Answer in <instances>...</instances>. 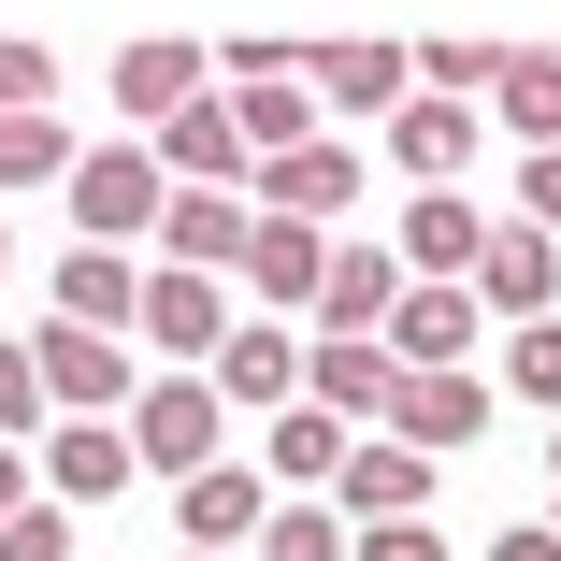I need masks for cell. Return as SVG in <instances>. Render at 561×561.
<instances>
[{"label":"cell","instance_id":"cell-31","mask_svg":"<svg viewBox=\"0 0 561 561\" xmlns=\"http://www.w3.org/2000/svg\"><path fill=\"white\" fill-rule=\"evenodd\" d=\"M44 101H58V58L44 44H0V116H44Z\"/></svg>","mask_w":561,"mask_h":561},{"label":"cell","instance_id":"cell-16","mask_svg":"<svg viewBox=\"0 0 561 561\" xmlns=\"http://www.w3.org/2000/svg\"><path fill=\"white\" fill-rule=\"evenodd\" d=\"M245 202H260V216H302V231H331V216L360 202V159H346V145L317 130V145H288V159H260V187H245Z\"/></svg>","mask_w":561,"mask_h":561},{"label":"cell","instance_id":"cell-7","mask_svg":"<svg viewBox=\"0 0 561 561\" xmlns=\"http://www.w3.org/2000/svg\"><path fill=\"white\" fill-rule=\"evenodd\" d=\"M432 490H446V461H417L403 432H360V461L331 476V504H346V533H389V518H432Z\"/></svg>","mask_w":561,"mask_h":561},{"label":"cell","instance_id":"cell-2","mask_svg":"<svg viewBox=\"0 0 561 561\" xmlns=\"http://www.w3.org/2000/svg\"><path fill=\"white\" fill-rule=\"evenodd\" d=\"M130 461L173 476V490L231 461V403H216V375H145V403H130Z\"/></svg>","mask_w":561,"mask_h":561},{"label":"cell","instance_id":"cell-35","mask_svg":"<svg viewBox=\"0 0 561 561\" xmlns=\"http://www.w3.org/2000/svg\"><path fill=\"white\" fill-rule=\"evenodd\" d=\"M490 561H561V518H518V533H490Z\"/></svg>","mask_w":561,"mask_h":561},{"label":"cell","instance_id":"cell-27","mask_svg":"<svg viewBox=\"0 0 561 561\" xmlns=\"http://www.w3.org/2000/svg\"><path fill=\"white\" fill-rule=\"evenodd\" d=\"M260 561H360V533H346V504H274Z\"/></svg>","mask_w":561,"mask_h":561},{"label":"cell","instance_id":"cell-28","mask_svg":"<svg viewBox=\"0 0 561 561\" xmlns=\"http://www.w3.org/2000/svg\"><path fill=\"white\" fill-rule=\"evenodd\" d=\"M58 432V403H44V360L30 346H0V446H44Z\"/></svg>","mask_w":561,"mask_h":561},{"label":"cell","instance_id":"cell-25","mask_svg":"<svg viewBox=\"0 0 561 561\" xmlns=\"http://www.w3.org/2000/svg\"><path fill=\"white\" fill-rule=\"evenodd\" d=\"M72 173H87V145L58 116H0V202H15V187H72Z\"/></svg>","mask_w":561,"mask_h":561},{"label":"cell","instance_id":"cell-6","mask_svg":"<svg viewBox=\"0 0 561 561\" xmlns=\"http://www.w3.org/2000/svg\"><path fill=\"white\" fill-rule=\"evenodd\" d=\"M173 533H187L202 561H260V533H274V476H260V461L187 476V490H173Z\"/></svg>","mask_w":561,"mask_h":561},{"label":"cell","instance_id":"cell-33","mask_svg":"<svg viewBox=\"0 0 561 561\" xmlns=\"http://www.w3.org/2000/svg\"><path fill=\"white\" fill-rule=\"evenodd\" d=\"M360 561H446V533L432 518H389V533H360Z\"/></svg>","mask_w":561,"mask_h":561},{"label":"cell","instance_id":"cell-4","mask_svg":"<svg viewBox=\"0 0 561 561\" xmlns=\"http://www.w3.org/2000/svg\"><path fill=\"white\" fill-rule=\"evenodd\" d=\"M302 360H317V331H302V317H231V346H216L202 375H216V403H231V417L274 432V417L302 403Z\"/></svg>","mask_w":561,"mask_h":561},{"label":"cell","instance_id":"cell-10","mask_svg":"<svg viewBox=\"0 0 561 561\" xmlns=\"http://www.w3.org/2000/svg\"><path fill=\"white\" fill-rule=\"evenodd\" d=\"M245 245H260V202L245 187H173V216H159V260L173 274H245Z\"/></svg>","mask_w":561,"mask_h":561},{"label":"cell","instance_id":"cell-17","mask_svg":"<svg viewBox=\"0 0 561 561\" xmlns=\"http://www.w3.org/2000/svg\"><path fill=\"white\" fill-rule=\"evenodd\" d=\"M130 476H145V461H130V417H58V432H44V490H58V504H116Z\"/></svg>","mask_w":561,"mask_h":561},{"label":"cell","instance_id":"cell-29","mask_svg":"<svg viewBox=\"0 0 561 561\" xmlns=\"http://www.w3.org/2000/svg\"><path fill=\"white\" fill-rule=\"evenodd\" d=\"M504 389L561 417V317H533V331H504Z\"/></svg>","mask_w":561,"mask_h":561},{"label":"cell","instance_id":"cell-37","mask_svg":"<svg viewBox=\"0 0 561 561\" xmlns=\"http://www.w3.org/2000/svg\"><path fill=\"white\" fill-rule=\"evenodd\" d=\"M547 476H561V417H547Z\"/></svg>","mask_w":561,"mask_h":561},{"label":"cell","instance_id":"cell-15","mask_svg":"<svg viewBox=\"0 0 561 561\" xmlns=\"http://www.w3.org/2000/svg\"><path fill=\"white\" fill-rule=\"evenodd\" d=\"M159 173L173 187H260V145H245V101H187L159 130Z\"/></svg>","mask_w":561,"mask_h":561},{"label":"cell","instance_id":"cell-19","mask_svg":"<svg viewBox=\"0 0 561 561\" xmlns=\"http://www.w3.org/2000/svg\"><path fill=\"white\" fill-rule=\"evenodd\" d=\"M389 432L417 446V461H461V446L490 432V375H403V403H389Z\"/></svg>","mask_w":561,"mask_h":561},{"label":"cell","instance_id":"cell-1","mask_svg":"<svg viewBox=\"0 0 561 561\" xmlns=\"http://www.w3.org/2000/svg\"><path fill=\"white\" fill-rule=\"evenodd\" d=\"M58 202H72V245L145 260V245H159V216H173V173H159V145H87V173H72Z\"/></svg>","mask_w":561,"mask_h":561},{"label":"cell","instance_id":"cell-20","mask_svg":"<svg viewBox=\"0 0 561 561\" xmlns=\"http://www.w3.org/2000/svg\"><path fill=\"white\" fill-rule=\"evenodd\" d=\"M145 274H159V260L72 245V260H58V317H72V331H130V346H145Z\"/></svg>","mask_w":561,"mask_h":561},{"label":"cell","instance_id":"cell-32","mask_svg":"<svg viewBox=\"0 0 561 561\" xmlns=\"http://www.w3.org/2000/svg\"><path fill=\"white\" fill-rule=\"evenodd\" d=\"M518 216H533V231L561 245V145H547V159H518Z\"/></svg>","mask_w":561,"mask_h":561},{"label":"cell","instance_id":"cell-26","mask_svg":"<svg viewBox=\"0 0 561 561\" xmlns=\"http://www.w3.org/2000/svg\"><path fill=\"white\" fill-rule=\"evenodd\" d=\"M231 101H245V145H260V159L317 145V87H302V72H274V87H231Z\"/></svg>","mask_w":561,"mask_h":561},{"label":"cell","instance_id":"cell-24","mask_svg":"<svg viewBox=\"0 0 561 561\" xmlns=\"http://www.w3.org/2000/svg\"><path fill=\"white\" fill-rule=\"evenodd\" d=\"M490 130H504L518 159H547V145H561V44H518V58H504V87H490Z\"/></svg>","mask_w":561,"mask_h":561},{"label":"cell","instance_id":"cell-14","mask_svg":"<svg viewBox=\"0 0 561 561\" xmlns=\"http://www.w3.org/2000/svg\"><path fill=\"white\" fill-rule=\"evenodd\" d=\"M302 87H317V116H403V101H417V58L403 44H317Z\"/></svg>","mask_w":561,"mask_h":561},{"label":"cell","instance_id":"cell-11","mask_svg":"<svg viewBox=\"0 0 561 561\" xmlns=\"http://www.w3.org/2000/svg\"><path fill=\"white\" fill-rule=\"evenodd\" d=\"M476 346H490V302L476 288H403V317H389V360L403 375H476Z\"/></svg>","mask_w":561,"mask_h":561},{"label":"cell","instance_id":"cell-18","mask_svg":"<svg viewBox=\"0 0 561 561\" xmlns=\"http://www.w3.org/2000/svg\"><path fill=\"white\" fill-rule=\"evenodd\" d=\"M476 130H490L476 101H432V87H417L403 116H389V159H403V187H461V173H476Z\"/></svg>","mask_w":561,"mask_h":561},{"label":"cell","instance_id":"cell-36","mask_svg":"<svg viewBox=\"0 0 561 561\" xmlns=\"http://www.w3.org/2000/svg\"><path fill=\"white\" fill-rule=\"evenodd\" d=\"M0 274H15V202H0Z\"/></svg>","mask_w":561,"mask_h":561},{"label":"cell","instance_id":"cell-12","mask_svg":"<svg viewBox=\"0 0 561 561\" xmlns=\"http://www.w3.org/2000/svg\"><path fill=\"white\" fill-rule=\"evenodd\" d=\"M317 288H331V231L260 216V245H245V317H317Z\"/></svg>","mask_w":561,"mask_h":561},{"label":"cell","instance_id":"cell-21","mask_svg":"<svg viewBox=\"0 0 561 561\" xmlns=\"http://www.w3.org/2000/svg\"><path fill=\"white\" fill-rule=\"evenodd\" d=\"M187 101H216V87H202V44H130V58H116V116H130V145H159Z\"/></svg>","mask_w":561,"mask_h":561},{"label":"cell","instance_id":"cell-22","mask_svg":"<svg viewBox=\"0 0 561 561\" xmlns=\"http://www.w3.org/2000/svg\"><path fill=\"white\" fill-rule=\"evenodd\" d=\"M302 403H331L346 432H389V403H403V360H389V346H317V360H302Z\"/></svg>","mask_w":561,"mask_h":561},{"label":"cell","instance_id":"cell-23","mask_svg":"<svg viewBox=\"0 0 561 561\" xmlns=\"http://www.w3.org/2000/svg\"><path fill=\"white\" fill-rule=\"evenodd\" d=\"M346 461H360V432L331 417V403H288V417L260 432V476H288V490H317V504H331V476H346Z\"/></svg>","mask_w":561,"mask_h":561},{"label":"cell","instance_id":"cell-13","mask_svg":"<svg viewBox=\"0 0 561 561\" xmlns=\"http://www.w3.org/2000/svg\"><path fill=\"white\" fill-rule=\"evenodd\" d=\"M476 302H490L504 331H533V317H561V245L533 231V216H504V231H490V260H476Z\"/></svg>","mask_w":561,"mask_h":561},{"label":"cell","instance_id":"cell-38","mask_svg":"<svg viewBox=\"0 0 561 561\" xmlns=\"http://www.w3.org/2000/svg\"><path fill=\"white\" fill-rule=\"evenodd\" d=\"M173 561H202V547H173Z\"/></svg>","mask_w":561,"mask_h":561},{"label":"cell","instance_id":"cell-34","mask_svg":"<svg viewBox=\"0 0 561 561\" xmlns=\"http://www.w3.org/2000/svg\"><path fill=\"white\" fill-rule=\"evenodd\" d=\"M44 504V446H0V518H30Z\"/></svg>","mask_w":561,"mask_h":561},{"label":"cell","instance_id":"cell-9","mask_svg":"<svg viewBox=\"0 0 561 561\" xmlns=\"http://www.w3.org/2000/svg\"><path fill=\"white\" fill-rule=\"evenodd\" d=\"M145 346H159L173 375H202L216 346H231V274H173V260H159V274H145Z\"/></svg>","mask_w":561,"mask_h":561},{"label":"cell","instance_id":"cell-8","mask_svg":"<svg viewBox=\"0 0 561 561\" xmlns=\"http://www.w3.org/2000/svg\"><path fill=\"white\" fill-rule=\"evenodd\" d=\"M389 245H403V274H417V288H476V260H490V216H476V187H417Z\"/></svg>","mask_w":561,"mask_h":561},{"label":"cell","instance_id":"cell-30","mask_svg":"<svg viewBox=\"0 0 561 561\" xmlns=\"http://www.w3.org/2000/svg\"><path fill=\"white\" fill-rule=\"evenodd\" d=\"M0 561H87V547H72V504L44 490L30 518H0Z\"/></svg>","mask_w":561,"mask_h":561},{"label":"cell","instance_id":"cell-5","mask_svg":"<svg viewBox=\"0 0 561 561\" xmlns=\"http://www.w3.org/2000/svg\"><path fill=\"white\" fill-rule=\"evenodd\" d=\"M403 288H417V274H403V245H375V231H360V245H331V288H317V317H302V331H317V346H389Z\"/></svg>","mask_w":561,"mask_h":561},{"label":"cell","instance_id":"cell-3","mask_svg":"<svg viewBox=\"0 0 561 561\" xmlns=\"http://www.w3.org/2000/svg\"><path fill=\"white\" fill-rule=\"evenodd\" d=\"M30 360H44V403H58V417H130V403H145V346H130V331H72V317H44Z\"/></svg>","mask_w":561,"mask_h":561}]
</instances>
